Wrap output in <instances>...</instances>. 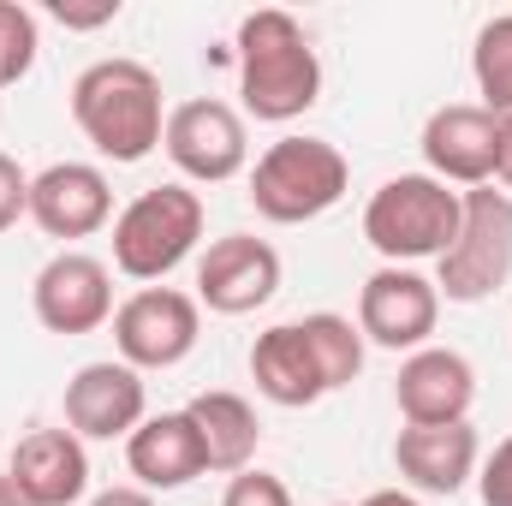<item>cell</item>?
<instances>
[{
  "label": "cell",
  "mask_w": 512,
  "mask_h": 506,
  "mask_svg": "<svg viewBox=\"0 0 512 506\" xmlns=\"http://www.w3.org/2000/svg\"><path fill=\"white\" fill-rule=\"evenodd\" d=\"M0 506H36V501H24V495H18V483L0 471Z\"/></svg>",
  "instance_id": "31"
},
{
  "label": "cell",
  "mask_w": 512,
  "mask_h": 506,
  "mask_svg": "<svg viewBox=\"0 0 512 506\" xmlns=\"http://www.w3.org/2000/svg\"><path fill=\"white\" fill-rule=\"evenodd\" d=\"M465 221V191H447L435 173H399L364 203V239L393 262L411 268L423 256H447Z\"/></svg>",
  "instance_id": "3"
},
{
  "label": "cell",
  "mask_w": 512,
  "mask_h": 506,
  "mask_svg": "<svg viewBox=\"0 0 512 506\" xmlns=\"http://www.w3.org/2000/svg\"><path fill=\"white\" fill-rule=\"evenodd\" d=\"M346 185H352V167L328 137H280L251 167V203L274 227H304L328 215L346 197Z\"/></svg>",
  "instance_id": "4"
},
{
  "label": "cell",
  "mask_w": 512,
  "mask_h": 506,
  "mask_svg": "<svg viewBox=\"0 0 512 506\" xmlns=\"http://www.w3.org/2000/svg\"><path fill=\"white\" fill-rule=\"evenodd\" d=\"M143 417H149L143 376L131 364H120V358L84 364L78 376L66 381V429L78 441H120Z\"/></svg>",
  "instance_id": "12"
},
{
  "label": "cell",
  "mask_w": 512,
  "mask_h": 506,
  "mask_svg": "<svg viewBox=\"0 0 512 506\" xmlns=\"http://www.w3.org/2000/svg\"><path fill=\"white\" fill-rule=\"evenodd\" d=\"M280 292V251L256 233H227L197 256V304L215 316H251Z\"/></svg>",
  "instance_id": "11"
},
{
  "label": "cell",
  "mask_w": 512,
  "mask_h": 506,
  "mask_svg": "<svg viewBox=\"0 0 512 506\" xmlns=\"http://www.w3.org/2000/svg\"><path fill=\"white\" fill-rule=\"evenodd\" d=\"M251 381H256L262 399H274V405H286V411H304V405H316V399L328 393L316 358H310V346H304V334H298V322H274L268 334H256Z\"/></svg>",
  "instance_id": "19"
},
{
  "label": "cell",
  "mask_w": 512,
  "mask_h": 506,
  "mask_svg": "<svg viewBox=\"0 0 512 506\" xmlns=\"http://www.w3.org/2000/svg\"><path fill=\"white\" fill-rule=\"evenodd\" d=\"M239 96H245V114L268 126H286L316 108L322 60L292 12L256 6L239 18Z\"/></svg>",
  "instance_id": "1"
},
{
  "label": "cell",
  "mask_w": 512,
  "mask_h": 506,
  "mask_svg": "<svg viewBox=\"0 0 512 506\" xmlns=\"http://www.w3.org/2000/svg\"><path fill=\"white\" fill-rule=\"evenodd\" d=\"M185 417L197 423V441H203L209 471H227V477L251 471L256 441H262V423H256L251 399H239V393H227V387H209V393H197V399L185 405Z\"/></svg>",
  "instance_id": "20"
},
{
  "label": "cell",
  "mask_w": 512,
  "mask_h": 506,
  "mask_svg": "<svg viewBox=\"0 0 512 506\" xmlns=\"http://www.w3.org/2000/svg\"><path fill=\"white\" fill-rule=\"evenodd\" d=\"M30 221L48 239H90L114 221L108 173L90 161H54L30 179Z\"/></svg>",
  "instance_id": "13"
},
{
  "label": "cell",
  "mask_w": 512,
  "mask_h": 506,
  "mask_svg": "<svg viewBox=\"0 0 512 506\" xmlns=\"http://www.w3.org/2000/svg\"><path fill=\"white\" fill-rule=\"evenodd\" d=\"M203 239V197L191 185H155L131 197L114 221V268L126 280H167Z\"/></svg>",
  "instance_id": "5"
},
{
  "label": "cell",
  "mask_w": 512,
  "mask_h": 506,
  "mask_svg": "<svg viewBox=\"0 0 512 506\" xmlns=\"http://www.w3.org/2000/svg\"><path fill=\"white\" fill-rule=\"evenodd\" d=\"M36 48H42L36 42V12L18 6V0H0V90L18 84V78H30Z\"/></svg>",
  "instance_id": "23"
},
{
  "label": "cell",
  "mask_w": 512,
  "mask_h": 506,
  "mask_svg": "<svg viewBox=\"0 0 512 506\" xmlns=\"http://www.w3.org/2000/svg\"><path fill=\"white\" fill-rule=\"evenodd\" d=\"M393 465L417 495H459L477 477V429L471 423H405L393 441Z\"/></svg>",
  "instance_id": "17"
},
{
  "label": "cell",
  "mask_w": 512,
  "mask_h": 506,
  "mask_svg": "<svg viewBox=\"0 0 512 506\" xmlns=\"http://www.w3.org/2000/svg\"><path fill=\"white\" fill-rule=\"evenodd\" d=\"M126 465H131V477H137V489H149V495L185 489L191 477L209 471L203 441H197V423H191L185 411L143 417V423L126 435Z\"/></svg>",
  "instance_id": "18"
},
{
  "label": "cell",
  "mask_w": 512,
  "mask_h": 506,
  "mask_svg": "<svg viewBox=\"0 0 512 506\" xmlns=\"http://www.w3.org/2000/svg\"><path fill=\"white\" fill-rule=\"evenodd\" d=\"M72 120L78 131L96 143V155L108 161H143L149 149H161V131H167V114H161V78L143 66V60H96L78 72L72 84Z\"/></svg>",
  "instance_id": "2"
},
{
  "label": "cell",
  "mask_w": 512,
  "mask_h": 506,
  "mask_svg": "<svg viewBox=\"0 0 512 506\" xmlns=\"http://www.w3.org/2000/svg\"><path fill=\"white\" fill-rule=\"evenodd\" d=\"M6 477L36 506H78L90 495V453L72 429H30L6 459Z\"/></svg>",
  "instance_id": "16"
},
{
  "label": "cell",
  "mask_w": 512,
  "mask_h": 506,
  "mask_svg": "<svg viewBox=\"0 0 512 506\" xmlns=\"http://www.w3.org/2000/svg\"><path fill=\"white\" fill-rule=\"evenodd\" d=\"M161 149L167 161L197 179V185H227L245 173L251 161V131H245V114L215 102V96H197V102H179L167 114V131H161Z\"/></svg>",
  "instance_id": "8"
},
{
  "label": "cell",
  "mask_w": 512,
  "mask_h": 506,
  "mask_svg": "<svg viewBox=\"0 0 512 506\" xmlns=\"http://www.w3.org/2000/svg\"><path fill=\"white\" fill-rule=\"evenodd\" d=\"M90 506H155V495L149 489H102Z\"/></svg>",
  "instance_id": "29"
},
{
  "label": "cell",
  "mask_w": 512,
  "mask_h": 506,
  "mask_svg": "<svg viewBox=\"0 0 512 506\" xmlns=\"http://www.w3.org/2000/svg\"><path fill=\"white\" fill-rule=\"evenodd\" d=\"M471 72H477V96L495 120H512V12L489 18L477 30V48H471Z\"/></svg>",
  "instance_id": "22"
},
{
  "label": "cell",
  "mask_w": 512,
  "mask_h": 506,
  "mask_svg": "<svg viewBox=\"0 0 512 506\" xmlns=\"http://www.w3.org/2000/svg\"><path fill=\"white\" fill-rule=\"evenodd\" d=\"M221 506H292V489L274 477V471H239L233 483H227V495H221Z\"/></svg>",
  "instance_id": "24"
},
{
  "label": "cell",
  "mask_w": 512,
  "mask_h": 506,
  "mask_svg": "<svg viewBox=\"0 0 512 506\" xmlns=\"http://www.w3.org/2000/svg\"><path fill=\"white\" fill-rule=\"evenodd\" d=\"M18 215H30V173L0 149V233H12Z\"/></svg>",
  "instance_id": "25"
},
{
  "label": "cell",
  "mask_w": 512,
  "mask_h": 506,
  "mask_svg": "<svg viewBox=\"0 0 512 506\" xmlns=\"http://www.w3.org/2000/svg\"><path fill=\"white\" fill-rule=\"evenodd\" d=\"M36 322L48 334H96L114 322V274L108 262L90 251H60L42 262L36 286H30Z\"/></svg>",
  "instance_id": "10"
},
{
  "label": "cell",
  "mask_w": 512,
  "mask_h": 506,
  "mask_svg": "<svg viewBox=\"0 0 512 506\" xmlns=\"http://www.w3.org/2000/svg\"><path fill=\"white\" fill-rule=\"evenodd\" d=\"M495 131L501 120L483 102H447L423 126V161L441 185H495Z\"/></svg>",
  "instance_id": "14"
},
{
  "label": "cell",
  "mask_w": 512,
  "mask_h": 506,
  "mask_svg": "<svg viewBox=\"0 0 512 506\" xmlns=\"http://www.w3.org/2000/svg\"><path fill=\"white\" fill-rule=\"evenodd\" d=\"M358 506H423L417 495H405V489H376V495H364Z\"/></svg>",
  "instance_id": "30"
},
{
  "label": "cell",
  "mask_w": 512,
  "mask_h": 506,
  "mask_svg": "<svg viewBox=\"0 0 512 506\" xmlns=\"http://www.w3.org/2000/svg\"><path fill=\"white\" fill-rule=\"evenodd\" d=\"M298 334H304V346H310V358H316V370H322V387H328V393H340V387L358 381V370H364V334H358L346 316L316 310V316L298 322Z\"/></svg>",
  "instance_id": "21"
},
{
  "label": "cell",
  "mask_w": 512,
  "mask_h": 506,
  "mask_svg": "<svg viewBox=\"0 0 512 506\" xmlns=\"http://www.w3.org/2000/svg\"><path fill=\"white\" fill-rule=\"evenodd\" d=\"M48 12H54L66 30H96V24H108V18L120 12V0H102V6H66V0H60V6H48Z\"/></svg>",
  "instance_id": "27"
},
{
  "label": "cell",
  "mask_w": 512,
  "mask_h": 506,
  "mask_svg": "<svg viewBox=\"0 0 512 506\" xmlns=\"http://www.w3.org/2000/svg\"><path fill=\"white\" fill-rule=\"evenodd\" d=\"M495 179L512 197V120H501V131H495Z\"/></svg>",
  "instance_id": "28"
},
{
  "label": "cell",
  "mask_w": 512,
  "mask_h": 506,
  "mask_svg": "<svg viewBox=\"0 0 512 506\" xmlns=\"http://www.w3.org/2000/svg\"><path fill=\"white\" fill-rule=\"evenodd\" d=\"M435 292L453 304H483L512 280V197L495 185L465 191V221L447 256L435 262Z\"/></svg>",
  "instance_id": "6"
},
{
  "label": "cell",
  "mask_w": 512,
  "mask_h": 506,
  "mask_svg": "<svg viewBox=\"0 0 512 506\" xmlns=\"http://www.w3.org/2000/svg\"><path fill=\"white\" fill-rule=\"evenodd\" d=\"M441 322V292L417 268H376L358 292V334L382 352H423Z\"/></svg>",
  "instance_id": "9"
},
{
  "label": "cell",
  "mask_w": 512,
  "mask_h": 506,
  "mask_svg": "<svg viewBox=\"0 0 512 506\" xmlns=\"http://www.w3.org/2000/svg\"><path fill=\"white\" fill-rule=\"evenodd\" d=\"M477 495L483 506H512V435L477 465Z\"/></svg>",
  "instance_id": "26"
},
{
  "label": "cell",
  "mask_w": 512,
  "mask_h": 506,
  "mask_svg": "<svg viewBox=\"0 0 512 506\" xmlns=\"http://www.w3.org/2000/svg\"><path fill=\"white\" fill-rule=\"evenodd\" d=\"M393 399H399V417L405 423H471L477 370L453 346H423V352H411L399 364Z\"/></svg>",
  "instance_id": "15"
},
{
  "label": "cell",
  "mask_w": 512,
  "mask_h": 506,
  "mask_svg": "<svg viewBox=\"0 0 512 506\" xmlns=\"http://www.w3.org/2000/svg\"><path fill=\"white\" fill-rule=\"evenodd\" d=\"M197 334H203V304L191 292H179V286H143L114 310L120 364H131L137 376L185 364L197 352Z\"/></svg>",
  "instance_id": "7"
}]
</instances>
